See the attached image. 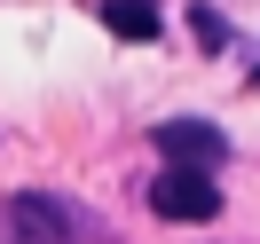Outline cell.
I'll list each match as a JSON object with an SVG mask.
<instances>
[{
	"instance_id": "obj_1",
	"label": "cell",
	"mask_w": 260,
	"mask_h": 244,
	"mask_svg": "<svg viewBox=\"0 0 260 244\" xmlns=\"http://www.w3.org/2000/svg\"><path fill=\"white\" fill-rule=\"evenodd\" d=\"M71 236H95V221H87L71 197L24 189V197L0 205V244H71Z\"/></svg>"
},
{
	"instance_id": "obj_2",
	"label": "cell",
	"mask_w": 260,
	"mask_h": 244,
	"mask_svg": "<svg viewBox=\"0 0 260 244\" xmlns=\"http://www.w3.org/2000/svg\"><path fill=\"white\" fill-rule=\"evenodd\" d=\"M150 213H158V221H213V213H221V189H213V173L166 165V173L150 181Z\"/></svg>"
},
{
	"instance_id": "obj_3",
	"label": "cell",
	"mask_w": 260,
	"mask_h": 244,
	"mask_svg": "<svg viewBox=\"0 0 260 244\" xmlns=\"http://www.w3.org/2000/svg\"><path fill=\"white\" fill-rule=\"evenodd\" d=\"M150 142H158L166 158L181 165V173H213V165L229 158L221 126H205V118H158V134H150Z\"/></svg>"
},
{
	"instance_id": "obj_4",
	"label": "cell",
	"mask_w": 260,
	"mask_h": 244,
	"mask_svg": "<svg viewBox=\"0 0 260 244\" xmlns=\"http://www.w3.org/2000/svg\"><path fill=\"white\" fill-rule=\"evenodd\" d=\"M103 24H111L118 40H150L158 32V8H150V0H103Z\"/></svg>"
}]
</instances>
